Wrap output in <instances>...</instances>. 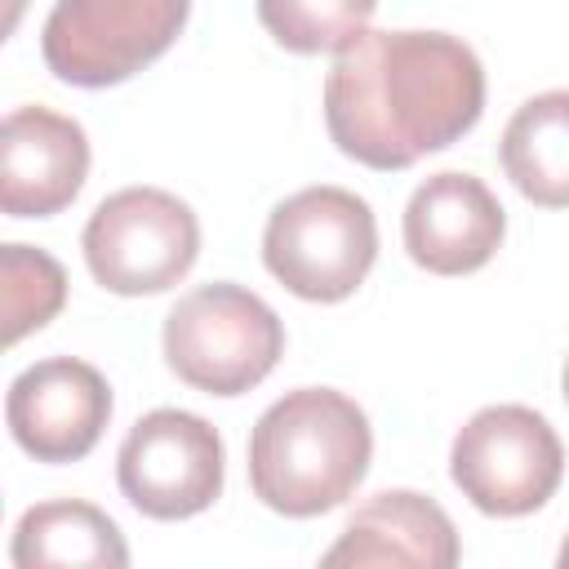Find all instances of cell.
Here are the masks:
<instances>
[{
  "label": "cell",
  "instance_id": "cell-1",
  "mask_svg": "<svg viewBox=\"0 0 569 569\" xmlns=\"http://www.w3.org/2000/svg\"><path fill=\"white\" fill-rule=\"evenodd\" d=\"M485 111V67L449 31H365L325 76V124L365 169H409Z\"/></svg>",
  "mask_w": 569,
  "mask_h": 569
},
{
  "label": "cell",
  "instance_id": "cell-2",
  "mask_svg": "<svg viewBox=\"0 0 569 569\" xmlns=\"http://www.w3.org/2000/svg\"><path fill=\"white\" fill-rule=\"evenodd\" d=\"M369 458L373 431L365 409L333 387H298L253 422L249 489L280 516H325L356 493Z\"/></svg>",
  "mask_w": 569,
  "mask_h": 569
},
{
  "label": "cell",
  "instance_id": "cell-3",
  "mask_svg": "<svg viewBox=\"0 0 569 569\" xmlns=\"http://www.w3.org/2000/svg\"><path fill=\"white\" fill-rule=\"evenodd\" d=\"M160 347L164 365L187 387L204 396H244L284 356V325L253 289L213 280L173 302Z\"/></svg>",
  "mask_w": 569,
  "mask_h": 569
},
{
  "label": "cell",
  "instance_id": "cell-4",
  "mask_svg": "<svg viewBox=\"0 0 569 569\" xmlns=\"http://www.w3.org/2000/svg\"><path fill=\"white\" fill-rule=\"evenodd\" d=\"M378 258L369 200L347 187H302L280 200L262 231L267 271L302 302L351 298Z\"/></svg>",
  "mask_w": 569,
  "mask_h": 569
},
{
  "label": "cell",
  "instance_id": "cell-5",
  "mask_svg": "<svg viewBox=\"0 0 569 569\" xmlns=\"http://www.w3.org/2000/svg\"><path fill=\"white\" fill-rule=\"evenodd\" d=\"M89 276L120 293H164L173 289L200 258V222L187 200L160 187H124L111 191L84 222L80 236Z\"/></svg>",
  "mask_w": 569,
  "mask_h": 569
},
{
  "label": "cell",
  "instance_id": "cell-6",
  "mask_svg": "<svg viewBox=\"0 0 569 569\" xmlns=\"http://www.w3.org/2000/svg\"><path fill=\"white\" fill-rule=\"evenodd\" d=\"M191 0H58L40 31L44 67L76 89H111L182 36Z\"/></svg>",
  "mask_w": 569,
  "mask_h": 569
},
{
  "label": "cell",
  "instance_id": "cell-7",
  "mask_svg": "<svg viewBox=\"0 0 569 569\" xmlns=\"http://www.w3.org/2000/svg\"><path fill=\"white\" fill-rule=\"evenodd\" d=\"M449 476L476 511L502 520L529 516L560 489L565 445L538 409L489 405L458 427Z\"/></svg>",
  "mask_w": 569,
  "mask_h": 569
},
{
  "label": "cell",
  "instance_id": "cell-8",
  "mask_svg": "<svg viewBox=\"0 0 569 569\" xmlns=\"http://www.w3.org/2000/svg\"><path fill=\"white\" fill-rule=\"evenodd\" d=\"M222 436L187 409L142 413L116 453L120 493L151 520H187L209 511L222 493Z\"/></svg>",
  "mask_w": 569,
  "mask_h": 569
},
{
  "label": "cell",
  "instance_id": "cell-9",
  "mask_svg": "<svg viewBox=\"0 0 569 569\" xmlns=\"http://www.w3.org/2000/svg\"><path fill=\"white\" fill-rule=\"evenodd\" d=\"M4 418L13 445L36 462H80L111 422V387L93 365L49 356L9 382Z\"/></svg>",
  "mask_w": 569,
  "mask_h": 569
},
{
  "label": "cell",
  "instance_id": "cell-10",
  "mask_svg": "<svg viewBox=\"0 0 569 569\" xmlns=\"http://www.w3.org/2000/svg\"><path fill=\"white\" fill-rule=\"evenodd\" d=\"M507 236V213L498 196L462 169L431 173L413 187L405 204V249L431 276L480 271Z\"/></svg>",
  "mask_w": 569,
  "mask_h": 569
},
{
  "label": "cell",
  "instance_id": "cell-11",
  "mask_svg": "<svg viewBox=\"0 0 569 569\" xmlns=\"http://www.w3.org/2000/svg\"><path fill=\"white\" fill-rule=\"evenodd\" d=\"M89 178V138L71 116L18 107L0 129V209L9 218L62 213Z\"/></svg>",
  "mask_w": 569,
  "mask_h": 569
},
{
  "label": "cell",
  "instance_id": "cell-12",
  "mask_svg": "<svg viewBox=\"0 0 569 569\" xmlns=\"http://www.w3.org/2000/svg\"><path fill=\"white\" fill-rule=\"evenodd\" d=\"M458 529L440 502L413 489H382L365 507L351 511L338 542L320 556V565H422L449 569L458 565Z\"/></svg>",
  "mask_w": 569,
  "mask_h": 569
},
{
  "label": "cell",
  "instance_id": "cell-13",
  "mask_svg": "<svg viewBox=\"0 0 569 569\" xmlns=\"http://www.w3.org/2000/svg\"><path fill=\"white\" fill-rule=\"evenodd\" d=\"M511 187L538 209H569V89L516 107L498 142Z\"/></svg>",
  "mask_w": 569,
  "mask_h": 569
},
{
  "label": "cell",
  "instance_id": "cell-14",
  "mask_svg": "<svg viewBox=\"0 0 569 569\" xmlns=\"http://www.w3.org/2000/svg\"><path fill=\"white\" fill-rule=\"evenodd\" d=\"M9 560L18 569H76V565H129V547L124 533L116 529V520L107 511H98L93 502L80 498H53V502H36L31 511H22L18 529H13V547Z\"/></svg>",
  "mask_w": 569,
  "mask_h": 569
},
{
  "label": "cell",
  "instance_id": "cell-15",
  "mask_svg": "<svg viewBox=\"0 0 569 569\" xmlns=\"http://www.w3.org/2000/svg\"><path fill=\"white\" fill-rule=\"evenodd\" d=\"M258 22L289 53H342L369 31L378 0H253Z\"/></svg>",
  "mask_w": 569,
  "mask_h": 569
},
{
  "label": "cell",
  "instance_id": "cell-16",
  "mask_svg": "<svg viewBox=\"0 0 569 569\" xmlns=\"http://www.w3.org/2000/svg\"><path fill=\"white\" fill-rule=\"evenodd\" d=\"M4 342H22L31 329H44L67 302V271L58 258L31 244H4Z\"/></svg>",
  "mask_w": 569,
  "mask_h": 569
},
{
  "label": "cell",
  "instance_id": "cell-17",
  "mask_svg": "<svg viewBox=\"0 0 569 569\" xmlns=\"http://www.w3.org/2000/svg\"><path fill=\"white\" fill-rule=\"evenodd\" d=\"M556 560H560V569H569V538H565V547H560V556H556Z\"/></svg>",
  "mask_w": 569,
  "mask_h": 569
},
{
  "label": "cell",
  "instance_id": "cell-18",
  "mask_svg": "<svg viewBox=\"0 0 569 569\" xmlns=\"http://www.w3.org/2000/svg\"><path fill=\"white\" fill-rule=\"evenodd\" d=\"M560 387H565V400H569V360H565V373H560Z\"/></svg>",
  "mask_w": 569,
  "mask_h": 569
}]
</instances>
